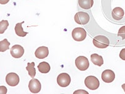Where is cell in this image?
<instances>
[{"label": "cell", "mask_w": 125, "mask_h": 94, "mask_svg": "<svg viewBox=\"0 0 125 94\" xmlns=\"http://www.w3.org/2000/svg\"><path fill=\"white\" fill-rule=\"evenodd\" d=\"M76 67L81 71H85L89 68L90 63L88 59L84 56H80L75 60Z\"/></svg>", "instance_id": "obj_3"}, {"label": "cell", "mask_w": 125, "mask_h": 94, "mask_svg": "<svg viewBox=\"0 0 125 94\" xmlns=\"http://www.w3.org/2000/svg\"><path fill=\"white\" fill-rule=\"evenodd\" d=\"M93 45L98 48H106L109 45V40L106 36L98 35L95 36L93 40Z\"/></svg>", "instance_id": "obj_1"}, {"label": "cell", "mask_w": 125, "mask_h": 94, "mask_svg": "<svg viewBox=\"0 0 125 94\" xmlns=\"http://www.w3.org/2000/svg\"><path fill=\"white\" fill-rule=\"evenodd\" d=\"M57 83L60 87H68L71 83V77L66 73H60L57 77Z\"/></svg>", "instance_id": "obj_6"}, {"label": "cell", "mask_w": 125, "mask_h": 94, "mask_svg": "<svg viewBox=\"0 0 125 94\" xmlns=\"http://www.w3.org/2000/svg\"><path fill=\"white\" fill-rule=\"evenodd\" d=\"M118 36H121L123 40L125 39V26H123L119 28L118 33Z\"/></svg>", "instance_id": "obj_20"}, {"label": "cell", "mask_w": 125, "mask_h": 94, "mask_svg": "<svg viewBox=\"0 0 125 94\" xmlns=\"http://www.w3.org/2000/svg\"><path fill=\"white\" fill-rule=\"evenodd\" d=\"M119 57L120 59H122L123 60H125V48L122 49L120 51V53H119Z\"/></svg>", "instance_id": "obj_21"}, {"label": "cell", "mask_w": 125, "mask_h": 94, "mask_svg": "<svg viewBox=\"0 0 125 94\" xmlns=\"http://www.w3.org/2000/svg\"><path fill=\"white\" fill-rule=\"evenodd\" d=\"M23 23H24V22H22V23H17L16 24L15 28H14L16 34L19 36H21V37H24L28 34V32H25L23 30V27H22V24Z\"/></svg>", "instance_id": "obj_16"}, {"label": "cell", "mask_w": 125, "mask_h": 94, "mask_svg": "<svg viewBox=\"0 0 125 94\" xmlns=\"http://www.w3.org/2000/svg\"><path fill=\"white\" fill-rule=\"evenodd\" d=\"M121 87H122L124 91H125V83H124V84H123Z\"/></svg>", "instance_id": "obj_24"}, {"label": "cell", "mask_w": 125, "mask_h": 94, "mask_svg": "<svg viewBox=\"0 0 125 94\" xmlns=\"http://www.w3.org/2000/svg\"><path fill=\"white\" fill-rule=\"evenodd\" d=\"M101 78L103 82L106 83H111L115 79V74L113 71L111 70H106L103 71Z\"/></svg>", "instance_id": "obj_10"}, {"label": "cell", "mask_w": 125, "mask_h": 94, "mask_svg": "<svg viewBox=\"0 0 125 94\" xmlns=\"http://www.w3.org/2000/svg\"><path fill=\"white\" fill-rule=\"evenodd\" d=\"M90 15L84 12H78L74 16V21L79 24L84 25L90 22Z\"/></svg>", "instance_id": "obj_4"}, {"label": "cell", "mask_w": 125, "mask_h": 94, "mask_svg": "<svg viewBox=\"0 0 125 94\" xmlns=\"http://www.w3.org/2000/svg\"><path fill=\"white\" fill-rule=\"evenodd\" d=\"M10 53L13 57L15 59H19L24 55V50L22 46L20 45H15L11 48Z\"/></svg>", "instance_id": "obj_7"}, {"label": "cell", "mask_w": 125, "mask_h": 94, "mask_svg": "<svg viewBox=\"0 0 125 94\" xmlns=\"http://www.w3.org/2000/svg\"><path fill=\"white\" fill-rule=\"evenodd\" d=\"M29 89L30 92L33 94H37L40 92L41 89V85L40 82L38 79L33 78L29 82Z\"/></svg>", "instance_id": "obj_9"}, {"label": "cell", "mask_w": 125, "mask_h": 94, "mask_svg": "<svg viewBox=\"0 0 125 94\" xmlns=\"http://www.w3.org/2000/svg\"><path fill=\"white\" fill-rule=\"evenodd\" d=\"M72 36L75 41H83L86 37V31L83 28H76L73 30Z\"/></svg>", "instance_id": "obj_5"}, {"label": "cell", "mask_w": 125, "mask_h": 94, "mask_svg": "<svg viewBox=\"0 0 125 94\" xmlns=\"http://www.w3.org/2000/svg\"><path fill=\"white\" fill-rule=\"evenodd\" d=\"M88 94V92L85 91V90H77V91L74 92V94Z\"/></svg>", "instance_id": "obj_22"}, {"label": "cell", "mask_w": 125, "mask_h": 94, "mask_svg": "<svg viewBox=\"0 0 125 94\" xmlns=\"http://www.w3.org/2000/svg\"><path fill=\"white\" fill-rule=\"evenodd\" d=\"M79 6L84 10H89L93 6V0H78Z\"/></svg>", "instance_id": "obj_14"}, {"label": "cell", "mask_w": 125, "mask_h": 94, "mask_svg": "<svg viewBox=\"0 0 125 94\" xmlns=\"http://www.w3.org/2000/svg\"><path fill=\"white\" fill-rule=\"evenodd\" d=\"M84 84L89 89L94 90L98 89L100 87V81L94 76H88L85 78Z\"/></svg>", "instance_id": "obj_2"}, {"label": "cell", "mask_w": 125, "mask_h": 94, "mask_svg": "<svg viewBox=\"0 0 125 94\" xmlns=\"http://www.w3.org/2000/svg\"><path fill=\"white\" fill-rule=\"evenodd\" d=\"M38 69L40 72L42 73H47L50 71L51 67L48 63L43 61V62L40 63L38 65Z\"/></svg>", "instance_id": "obj_15"}, {"label": "cell", "mask_w": 125, "mask_h": 94, "mask_svg": "<svg viewBox=\"0 0 125 94\" xmlns=\"http://www.w3.org/2000/svg\"><path fill=\"white\" fill-rule=\"evenodd\" d=\"M35 56L39 59H44L49 55L48 48L46 47H40L35 51Z\"/></svg>", "instance_id": "obj_11"}, {"label": "cell", "mask_w": 125, "mask_h": 94, "mask_svg": "<svg viewBox=\"0 0 125 94\" xmlns=\"http://www.w3.org/2000/svg\"><path fill=\"white\" fill-rule=\"evenodd\" d=\"M10 1V0H0V4H5Z\"/></svg>", "instance_id": "obj_23"}, {"label": "cell", "mask_w": 125, "mask_h": 94, "mask_svg": "<svg viewBox=\"0 0 125 94\" xmlns=\"http://www.w3.org/2000/svg\"><path fill=\"white\" fill-rule=\"evenodd\" d=\"M91 60L93 64L99 66V67H101L104 63L103 57L99 55L96 54V53H93V54L91 55Z\"/></svg>", "instance_id": "obj_13"}, {"label": "cell", "mask_w": 125, "mask_h": 94, "mask_svg": "<svg viewBox=\"0 0 125 94\" xmlns=\"http://www.w3.org/2000/svg\"><path fill=\"white\" fill-rule=\"evenodd\" d=\"M9 26V23L7 20H1L0 22V33L3 34L5 30L8 28Z\"/></svg>", "instance_id": "obj_19"}, {"label": "cell", "mask_w": 125, "mask_h": 94, "mask_svg": "<svg viewBox=\"0 0 125 94\" xmlns=\"http://www.w3.org/2000/svg\"><path fill=\"white\" fill-rule=\"evenodd\" d=\"M10 43L8 41L7 39L1 40L0 41V51L1 52H4L6 50L10 49Z\"/></svg>", "instance_id": "obj_18"}, {"label": "cell", "mask_w": 125, "mask_h": 94, "mask_svg": "<svg viewBox=\"0 0 125 94\" xmlns=\"http://www.w3.org/2000/svg\"><path fill=\"white\" fill-rule=\"evenodd\" d=\"M26 70H28L29 75L31 78H34L36 75V69L34 68V62L28 63V66L26 67Z\"/></svg>", "instance_id": "obj_17"}, {"label": "cell", "mask_w": 125, "mask_h": 94, "mask_svg": "<svg viewBox=\"0 0 125 94\" xmlns=\"http://www.w3.org/2000/svg\"><path fill=\"white\" fill-rule=\"evenodd\" d=\"M111 15H112L114 20L119 21V20H121L123 19L124 15H125V12L121 8L116 7L113 10Z\"/></svg>", "instance_id": "obj_12"}, {"label": "cell", "mask_w": 125, "mask_h": 94, "mask_svg": "<svg viewBox=\"0 0 125 94\" xmlns=\"http://www.w3.org/2000/svg\"><path fill=\"white\" fill-rule=\"evenodd\" d=\"M6 82L8 85L14 87L20 82V77L15 73H10L6 77Z\"/></svg>", "instance_id": "obj_8"}]
</instances>
